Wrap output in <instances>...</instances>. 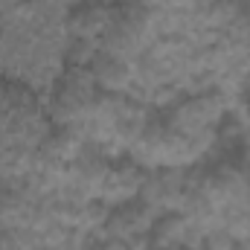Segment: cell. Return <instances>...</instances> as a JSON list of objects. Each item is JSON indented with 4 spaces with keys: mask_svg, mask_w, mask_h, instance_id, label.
I'll use <instances>...</instances> for the list:
<instances>
[{
    "mask_svg": "<svg viewBox=\"0 0 250 250\" xmlns=\"http://www.w3.org/2000/svg\"><path fill=\"white\" fill-rule=\"evenodd\" d=\"M102 87L96 84L90 67H67L53 84L50 114L56 123H87L99 105Z\"/></svg>",
    "mask_w": 250,
    "mask_h": 250,
    "instance_id": "6da1fadb",
    "label": "cell"
},
{
    "mask_svg": "<svg viewBox=\"0 0 250 250\" xmlns=\"http://www.w3.org/2000/svg\"><path fill=\"white\" fill-rule=\"evenodd\" d=\"M114 15H117V3H111V0H82L70 9L67 29L76 41L93 44V41L105 38V32L111 29Z\"/></svg>",
    "mask_w": 250,
    "mask_h": 250,
    "instance_id": "7a4b0ae2",
    "label": "cell"
},
{
    "mask_svg": "<svg viewBox=\"0 0 250 250\" xmlns=\"http://www.w3.org/2000/svg\"><path fill=\"white\" fill-rule=\"evenodd\" d=\"M90 73H93L96 84L105 93H123L134 79L131 62H125L123 53H114V50H105V47L96 50V56L90 62Z\"/></svg>",
    "mask_w": 250,
    "mask_h": 250,
    "instance_id": "3957f363",
    "label": "cell"
},
{
    "mask_svg": "<svg viewBox=\"0 0 250 250\" xmlns=\"http://www.w3.org/2000/svg\"><path fill=\"white\" fill-rule=\"evenodd\" d=\"M143 184H146V172L137 163L117 160V163H108L99 192H105L108 198H117V201H131L134 195L143 192Z\"/></svg>",
    "mask_w": 250,
    "mask_h": 250,
    "instance_id": "277c9868",
    "label": "cell"
},
{
    "mask_svg": "<svg viewBox=\"0 0 250 250\" xmlns=\"http://www.w3.org/2000/svg\"><path fill=\"white\" fill-rule=\"evenodd\" d=\"M151 233H154V245L157 248H172V245H181L184 236H187V221L184 215L178 212H166L160 215L154 224H151Z\"/></svg>",
    "mask_w": 250,
    "mask_h": 250,
    "instance_id": "5b68a950",
    "label": "cell"
}]
</instances>
